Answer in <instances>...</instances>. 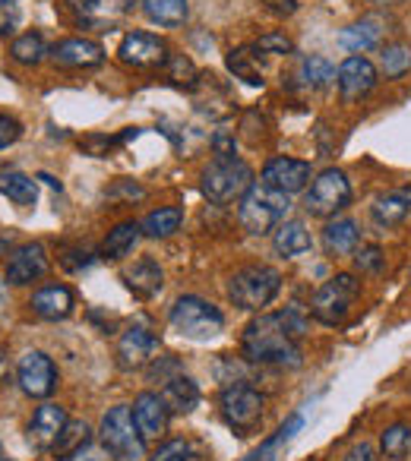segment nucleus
<instances>
[{"label": "nucleus", "mask_w": 411, "mask_h": 461, "mask_svg": "<svg viewBox=\"0 0 411 461\" xmlns=\"http://www.w3.org/2000/svg\"><path fill=\"white\" fill-rule=\"evenodd\" d=\"M190 458V442L187 439H168L149 455L146 461H187Z\"/></svg>", "instance_id": "58836bf2"}, {"label": "nucleus", "mask_w": 411, "mask_h": 461, "mask_svg": "<svg viewBox=\"0 0 411 461\" xmlns=\"http://www.w3.org/2000/svg\"><path fill=\"white\" fill-rule=\"evenodd\" d=\"M310 180V165L301 158H285V155H279V158H269L263 167V184L272 186V190H282V193H297L304 190Z\"/></svg>", "instance_id": "2eb2a0df"}, {"label": "nucleus", "mask_w": 411, "mask_h": 461, "mask_svg": "<svg viewBox=\"0 0 411 461\" xmlns=\"http://www.w3.org/2000/svg\"><path fill=\"white\" fill-rule=\"evenodd\" d=\"M0 193L7 199H14L16 205H35L39 199V184L26 174H0Z\"/></svg>", "instance_id": "f704fd0d"}, {"label": "nucleus", "mask_w": 411, "mask_h": 461, "mask_svg": "<svg viewBox=\"0 0 411 461\" xmlns=\"http://www.w3.org/2000/svg\"><path fill=\"white\" fill-rule=\"evenodd\" d=\"M342 461H377V448L367 446V442H361V446H354Z\"/></svg>", "instance_id": "de8ad7c7"}, {"label": "nucleus", "mask_w": 411, "mask_h": 461, "mask_svg": "<svg viewBox=\"0 0 411 461\" xmlns=\"http://www.w3.org/2000/svg\"><path fill=\"white\" fill-rule=\"evenodd\" d=\"M117 58H121V64L133 67V70H155V67H165L171 54H168V45L159 35L130 32L117 48Z\"/></svg>", "instance_id": "9b49d317"}, {"label": "nucleus", "mask_w": 411, "mask_h": 461, "mask_svg": "<svg viewBox=\"0 0 411 461\" xmlns=\"http://www.w3.org/2000/svg\"><path fill=\"white\" fill-rule=\"evenodd\" d=\"M180 221H184V212H180L178 205H161V209L149 212L140 224L146 238H171L174 230L180 228Z\"/></svg>", "instance_id": "c85d7f7f"}, {"label": "nucleus", "mask_w": 411, "mask_h": 461, "mask_svg": "<svg viewBox=\"0 0 411 461\" xmlns=\"http://www.w3.org/2000/svg\"><path fill=\"white\" fill-rule=\"evenodd\" d=\"M408 215H411V186L386 193V196H379L377 203L370 205V218L379 228H396V224H402Z\"/></svg>", "instance_id": "412c9836"}, {"label": "nucleus", "mask_w": 411, "mask_h": 461, "mask_svg": "<svg viewBox=\"0 0 411 461\" xmlns=\"http://www.w3.org/2000/svg\"><path fill=\"white\" fill-rule=\"evenodd\" d=\"M333 77H335L333 64L326 58H320V54H310V58H304L297 64V79H301L304 89H326L333 83Z\"/></svg>", "instance_id": "2f4dec72"}, {"label": "nucleus", "mask_w": 411, "mask_h": 461, "mask_svg": "<svg viewBox=\"0 0 411 461\" xmlns=\"http://www.w3.org/2000/svg\"><path fill=\"white\" fill-rule=\"evenodd\" d=\"M133 420H136V429L142 433V439H155L168 429V414L171 411L165 408L159 392H140L133 398Z\"/></svg>", "instance_id": "a211bd4d"}, {"label": "nucleus", "mask_w": 411, "mask_h": 461, "mask_svg": "<svg viewBox=\"0 0 411 461\" xmlns=\"http://www.w3.org/2000/svg\"><path fill=\"white\" fill-rule=\"evenodd\" d=\"M102 442L111 448V455L121 461H142L146 458V439L136 429L133 408L130 404H114L102 417Z\"/></svg>", "instance_id": "0eeeda50"}, {"label": "nucleus", "mask_w": 411, "mask_h": 461, "mask_svg": "<svg viewBox=\"0 0 411 461\" xmlns=\"http://www.w3.org/2000/svg\"><path fill=\"white\" fill-rule=\"evenodd\" d=\"M307 322L295 307L266 313L247 322L241 335V354L260 366H301V339Z\"/></svg>", "instance_id": "f257e3e1"}, {"label": "nucleus", "mask_w": 411, "mask_h": 461, "mask_svg": "<svg viewBox=\"0 0 411 461\" xmlns=\"http://www.w3.org/2000/svg\"><path fill=\"white\" fill-rule=\"evenodd\" d=\"M288 209H291L288 193L272 190V186H266L263 180H260V184H253L251 190L241 196L238 221L247 234H269V230H276L279 224L285 221Z\"/></svg>", "instance_id": "f03ea898"}, {"label": "nucleus", "mask_w": 411, "mask_h": 461, "mask_svg": "<svg viewBox=\"0 0 411 461\" xmlns=\"http://www.w3.org/2000/svg\"><path fill=\"white\" fill-rule=\"evenodd\" d=\"M142 10L155 26H184L187 20V0H142Z\"/></svg>", "instance_id": "c756f323"}, {"label": "nucleus", "mask_w": 411, "mask_h": 461, "mask_svg": "<svg viewBox=\"0 0 411 461\" xmlns=\"http://www.w3.org/2000/svg\"><path fill=\"white\" fill-rule=\"evenodd\" d=\"M263 408H266V398L247 383L225 385L219 395L222 420H225L238 436H251L253 429L263 423Z\"/></svg>", "instance_id": "423d86ee"}, {"label": "nucleus", "mask_w": 411, "mask_h": 461, "mask_svg": "<svg viewBox=\"0 0 411 461\" xmlns=\"http://www.w3.org/2000/svg\"><path fill=\"white\" fill-rule=\"evenodd\" d=\"M130 7H133V0H96L89 26H102V32H105V26H111V23L127 14Z\"/></svg>", "instance_id": "4c0bfd02"}, {"label": "nucleus", "mask_w": 411, "mask_h": 461, "mask_svg": "<svg viewBox=\"0 0 411 461\" xmlns=\"http://www.w3.org/2000/svg\"><path fill=\"white\" fill-rule=\"evenodd\" d=\"M29 307H32V313L41 316V320L58 322L73 313L77 297H73V291L67 288V285H45V288H39L32 294V303H29Z\"/></svg>", "instance_id": "aec40b11"}, {"label": "nucleus", "mask_w": 411, "mask_h": 461, "mask_svg": "<svg viewBox=\"0 0 411 461\" xmlns=\"http://www.w3.org/2000/svg\"><path fill=\"white\" fill-rule=\"evenodd\" d=\"M70 461H114V455H111V448L105 446V442H96L92 439L89 446H83L77 455H73Z\"/></svg>", "instance_id": "37998d69"}, {"label": "nucleus", "mask_w": 411, "mask_h": 461, "mask_svg": "<svg viewBox=\"0 0 411 461\" xmlns=\"http://www.w3.org/2000/svg\"><path fill=\"white\" fill-rule=\"evenodd\" d=\"M253 51H260V54H291V51H295V45H291V39L285 32H269V35H260V41L253 45Z\"/></svg>", "instance_id": "79ce46f5"}, {"label": "nucleus", "mask_w": 411, "mask_h": 461, "mask_svg": "<svg viewBox=\"0 0 411 461\" xmlns=\"http://www.w3.org/2000/svg\"><path fill=\"white\" fill-rule=\"evenodd\" d=\"M159 395H161V402H165V408L171 411V414H190V411L199 404V385L193 383L190 376L178 373V376L168 379V383L161 385Z\"/></svg>", "instance_id": "5701e85b"}, {"label": "nucleus", "mask_w": 411, "mask_h": 461, "mask_svg": "<svg viewBox=\"0 0 411 461\" xmlns=\"http://www.w3.org/2000/svg\"><path fill=\"white\" fill-rule=\"evenodd\" d=\"M310 244H314V240H310V230L304 221H282L276 228V234H272V247H276V253L285 259H295V257H301V253H307Z\"/></svg>", "instance_id": "b1692460"}, {"label": "nucleus", "mask_w": 411, "mask_h": 461, "mask_svg": "<svg viewBox=\"0 0 411 461\" xmlns=\"http://www.w3.org/2000/svg\"><path fill=\"white\" fill-rule=\"evenodd\" d=\"M23 23V10L16 0H0V35L7 39V35H16Z\"/></svg>", "instance_id": "a19ab883"}, {"label": "nucleus", "mask_w": 411, "mask_h": 461, "mask_svg": "<svg viewBox=\"0 0 411 461\" xmlns=\"http://www.w3.org/2000/svg\"><path fill=\"white\" fill-rule=\"evenodd\" d=\"M51 58L67 70H92L105 60V48L89 39H64L51 48Z\"/></svg>", "instance_id": "dca6fc26"}, {"label": "nucleus", "mask_w": 411, "mask_h": 461, "mask_svg": "<svg viewBox=\"0 0 411 461\" xmlns=\"http://www.w3.org/2000/svg\"><path fill=\"white\" fill-rule=\"evenodd\" d=\"M228 70L234 73L238 79H244L247 86H263V67H260L257 54L251 51V48H234V51H228Z\"/></svg>", "instance_id": "473e14b6"}, {"label": "nucleus", "mask_w": 411, "mask_h": 461, "mask_svg": "<svg viewBox=\"0 0 411 461\" xmlns=\"http://www.w3.org/2000/svg\"><path fill=\"white\" fill-rule=\"evenodd\" d=\"M92 442V427L86 420H67V427L60 429L58 442H54L51 452L58 455L60 461H70L73 455L79 452L83 446H89Z\"/></svg>", "instance_id": "cd10ccee"}, {"label": "nucleus", "mask_w": 411, "mask_h": 461, "mask_svg": "<svg viewBox=\"0 0 411 461\" xmlns=\"http://www.w3.org/2000/svg\"><path fill=\"white\" fill-rule=\"evenodd\" d=\"M121 278H123V285H127V288L140 297V301H152V297L165 288V272H161V266L155 263L152 257L136 259L133 266H127V269H123Z\"/></svg>", "instance_id": "6ab92c4d"}, {"label": "nucleus", "mask_w": 411, "mask_h": 461, "mask_svg": "<svg viewBox=\"0 0 411 461\" xmlns=\"http://www.w3.org/2000/svg\"><path fill=\"white\" fill-rule=\"evenodd\" d=\"M142 196H146V190H142L140 184H133V180H117V184L108 190V199H127V203L142 199Z\"/></svg>", "instance_id": "a18cd8bd"}, {"label": "nucleus", "mask_w": 411, "mask_h": 461, "mask_svg": "<svg viewBox=\"0 0 411 461\" xmlns=\"http://www.w3.org/2000/svg\"><path fill=\"white\" fill-rule=\"evenodd\" d=\"M335 83H339L342 98L358 102V98L370 95L373 86H377V67L367 58H361V54H352V58L342 60L339 73H335Z\"/></svg>", "instance_id": "ddd939ff"}, {"label": "nucleus", "mask_w": 411, "mask_h": 461, "mask_svg": "<svg viewBox=\"0 0 411 461\" xmlns=\"http://www.w3.org/2000/svg\"><path fill=\"white\" fill-rule=\"evenodd\" d=\"M165 67H168V79H171L174 86H184V89H193V86L199 83L196 67H193V60H190V58H184V54H171Z\"/></svg>", "instance_id": "c9c22d12"}, {"label": "nucleus", "mask_w": 411, "mask_h": 461, "mask_svg": "<svg viewBox=\"0 0 411 461\" xmlns=\"http://www.w3.org/2000/svg\"><path fill=\"white\" fill-rule=\"evenodd\" d=\"M373 4H398V0H373Z\"/></svg>", "instance_id": "8fccbe9b"}, {"label": "nucleus", "mask_w": 411, "mask_h": 461, "mask_svg": "<svg viewBox=\"0 0 411 461\" xmlns=\"http://www.w3.org/2000/svg\"><path fill=\"white\" fill-rule=\"evenodd\" d=\"M171 326L178 329L184 339L193 341H209L225 329V316L215 303L203 301L196 294H184L174 301L171 307Z\"/></svg>", "instance_id": "39448f33"}, {"label": "nucleus", "mask_w": 411, "mask_h": 461, "mask_svg": "<svg viewBox=\"0 0 411 461\" xmlns=\"http://www.w3.org/2000/svg\"><path fill=\"white\" fill-rule=\"evenodd\" d=\"M48 54H51V51H48V41H45V35H41V32H26V35H20V39H14V45H10V58H14L16 64H23V67L41 64Z\"/></svg>", "instance_id": "7c9ffc66"}, {"label": "nucleus", "mask_w": 411, "mask_h": 461, "mask_svg": "<svg viewBox=\"0 0 411 461\" xmlns=\"http://www.w3.org/2000/svg\"><path fill=\"white\" fill-rule=\"evenodd\" d=\"M383 250L379 247H361V250H354V266H358L361 272H367V276H379L383 272Z\"/></svg>", "instance_id": "ea45409f"}, {"label": "nucleus", "mask_w": 411, "mask_h": 461, "mask_svg": "<svg viewBox=\"0 0 411 461\" xmlns=\"http://www.w3.org/2000/svg\"><path fill=\"white\" fill-rule=\"evenodd\" d=\"M253 186V167L241 158H215L203 171V193L213 203L241 199Z\"/></svg>", "instance_id": "6e6552de"}, {"label": "nucleus", "mask_w": 411, "mask_h": 461, "mask_svg": "<svg viewBox=\"0 0 411 461\" xmlns=\"http://www.w3.org/2000/svg\"><path fill=\"white\" fill-rule=\"evenodd\" d=\"M266 10H272L276 16H291L297 10V0H260Z\"/></svg>", "instance_id": "49530a36"}, {"label": "nucleus", "mask_w": 411, "mask_h": 461, "mask_svg": "<svg viewBox=\"0 0 411 461\" xmlns=\"http://www.w3.org/2000/svg\"><path fill=\"white\" fill-rule=\"evenodd\" d=\"M20 136H23V123L10 114H0V149L14 146Z\"/></svg>", "instance_id": "c03bdc74"}, {"label": "nucleus", "mask_w": 411, "mask_h": 461, "mask_svg": "<svg viewBox=\"0 0 411 461\" xmlns=\"http://www.w3.org/2000/svg\"><path fill=\"white\" fill-rule=\"evenodd\" d=\"M67 408L64 404H54V402H45L41 408H35L32 420H29V442L35 448H54L58 442L60 429L67 427Z\"/></svg>", "instance_id": "f3484780"}, {"label": "nucleus", "mask_w": 411, "mask_h": 461, "mask_svg": "<svg viewBox=\"0 0 411 461\" xmlns=\"http://www.w3.org/2000/svg\"><path fill=\"white\" fill-rule=\"evenodd\" d=\"M379 452L392 461H405L411 452V427L408 423H392L379 433Z\"/></svg>", "instance_id": "72a5a7b5"}, {"label": "nucleus", "mask_w": 411, "mask_h": 461, "mask_svg": "<svg viewBox=\"0 0 411 461\" xmlns=\"http://www.w3.org/2000/svg\"><path fill=\"white\" fill-rule=\"evenodd\" d=\"M213 146H215V155H219V158H234V140L232 136L219 133L213 140Z\"/></svg>", "instance_id": "09e8293b"}, {"label": "nucleus", "mask_w": 411, "mask_h": 461, "mask_svg": "<svg viewBox=\"0 0 411 461\" xmlns=\"http://www.w3.org/2000/svg\"><path fill=\"white\" fill-rule=\"evenodd\" d=\"M142 238V224L140 221H121L108 230V238H105L102 250L98 257L102 259H123L127 253H133V247L140 244Z\"/></svg>", "instance_id": "393cba45"}, {"label": "nucleus", "mask_w": 411, "mask_h": 461, "mask_svg": "<svg viewBox=\"0 0 411 461\" xmlns=\"http://www.w3.org/2000/svg\"><path fill=\"white\" fill-rule=\"evenodd\" d=\"M348 203H352V180L339 167H326L323 174H316L310 190L304 193V209L316 218H333Z\"/></svg>", "instance_id": "1a4fd4ad"}, {"label": "nucleus", "mask_w": 411, "mask_h": 461, "mask_svg": "<svg viewBox=\"0 0 411 461\" xmlns=\"http://www.w3.org/2000/svg\"><path fill=\"white\" fill-rule=\"evenodd\" d=\"M301 427H304V417L301 414H291L288 420H285L282 427H279L276 433H272L269 439L263 442V446L253 448V452L247 455L244 461H276L279 455H282V448L288 446V442L295 439L297 433H301Z\"/></svg>", "instance_id": "a878e982"}, {"label": "nucleus", "mask_w": 411, "mask_h": 461, "mask_svg": "<svg viewBox=\"0 0 411 461\" xmlns=\"http://www.w3.org/2000/svg\"><path fill=\"white\" fill-rule=\"evenodd\" d=\"M4 285H7V282H0V291H4Z\"/></svg>", "instance_id": "603ef678"}, {"label": "nucleus", "mask_w": 411, "mask_h": 461, "mask_svg": "<svg viewBox=\"0 0 411 461\" xmlns=\"http://www.w3.org/2000/svg\"><path fill=\"white\" fill-rule=\"evenodd\" d=\"M358 240H361V230L352 218H335L323 228V250L329 257H352L358 250Z\"/></svg>", "instance_id": "4be33fe9"}, {"label": "nucleus", "mask_w": 411, "mask_h": 461, "mask_svg": "<svg viewBox=\"0 0 411 461\" xmlns=\"http://www.w3.org/2000/svg\"><path fill=\"white\" fill-rule=\"evenodd\" d=\"M358 294H361L358 278H354L352 272H339V276H333L329 282H323L320 288H316L314 301H310V313H314L316 322L335 329L348 320Z\"/></svg>", "instance_id": "20e7f679"}, {"label": "nucleus", "mask_w": 411, "mask_h": 461, "mask_svg": "<svg viewBox=\"0 0 411 461\" xmlns=\"http://www.w3.org/2000/svg\"><path fill=\"white\" fill-rule=\"evenodd\" d=\"M411 70V48L405 45H389L383 51V73L386 79H398Z\"/></svg>", "instance_id": "e433bc0d"}, {"label": "nucleus", "mask_w": 411, "mask_h": 461, "mask_svg": "<svg viewBox=\"0 0 411 461\" xmlns=\"http://www.w3.org/2000/svg\"><path fill=\"white\" fill-rule=\"evenodd\" d=\"M48 253L41 244H23L7 259V285H32L45 278Z\"/></svg>", "instance_id": "4468645a"}, {"label": "nucleus", "mask_w": 411, "mask_h": 461, "mask_svg": "<svg viewBox=\"0 0 411 461\" xmlns=\"http://www.w3.org/2000/svg\"><path fill=\"white\" fill-rule=\"evenodd\" d=\"M0 461H4V448H0Z\"/></svg>", "instance_id": "3c124183"}, {"label": "nucleus", "mask_w": 411, "mask_h": 461, "mask_svg": "<svg viewBox=\"0 0 411 461\" xmlns=\"http://www.w3.org/2000/svg\"><path fill=\"white\" fill-rule=\"evenodd\" d=\"M16 379H20V389L26 392L29 398H48L58 389V366H54V360L48 357V354L29 351L20 357Z\"/></svg>", "instance_id": "9d476101"}, {"label": "nucleus", "mask_w": 411, "mask_h": 461, "mask_svg": "<svg viewBox=\"0 0 411 461\" xmlns=\"http://www.w3.org/2000/svg\"><path fill=\"white\" fill-rule=\"evenodd\" d=\"M379 35H383V29H379L377 20H361V23H354V26L342 29L339 45L345 48V51H352V54L370 51V48L379 41Z\"/></svg>", "instance_id": "bb28decb"}, {"label": "nucleus", "mask_w": 411, "mask_h": 461, "mask_svg": "<svg viewBox=\"0 0 411 461\" xmlns=\"http://www.w3.org/2000/svg\"><path fill=\"white\" fill-rule=\"evenodd\" d=\"M282 291V276L272 266H244L232 276L228 282V297L234 307L257 313V310L269 307L276 294Z\"/></svg>", "instance_id": "7ed1b4c3"}, {"label": "nucleus", "mask_w": 411, "mask_h": 461, "mask_svg": "<svg viewBox=\"0 0 411 461\" xmlns=\"http://www.w3.org/2000/svg\"><path fill=\"white\" fill-rule=\"evenodd\" d=\"M155 354H159V339L146 326H130L117 341V364L123 370H142L152 364Z\"/></svg>", "instance_id": "f8f14e48"}]
</instances>
